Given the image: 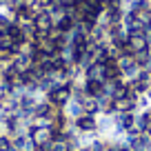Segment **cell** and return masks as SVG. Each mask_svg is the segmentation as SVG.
Returning a JSON list of instances; mask_svg holds the SVG:
<instances>
[{
  "label": "cell",
  "mask_w": 151,
  "mask_h": 151,
  "mask_svg": "<svg viewBox=\"0 0 151 151\" xmlns=\"http://www.w3.org/2000/svg\"><path fill=\"white\" fill-rule=\"evenodd\" d=\"M71 91H73V80H69V82H58L51 91H47V93H45V100H49L53 107L65 109L67 102L71 100Z\"/></svg>",
  "instance_id": "1"
},
{
  "label": "cell",
  "mask_w": 151,
  "mask_h": 151,
  "mask_svg": "<svg viewBox=\"0 0 151 151\" xmlns=\"http://www.w3.org/2000/svg\"><path fill=\"white\" fill-rule=\"evenodd\" d=\"M71 127L80 136H98V116H91V113H82L80 118H76L71 122Z\"/></svg>",
  "instance_id": "2"
},
{
  "label": "cell",
  "mask_w": 151,
  "mask_h": 151,
  "mask_svg": "<svg viewBox=\"0 0 151 151\" xmlns=\"http://www.w3.org/2000/svg\"><path fill=\"white\" fill-rule=\"evenodd\" d=\"M118 67H120V73H122L124 80L136 78L138 71H140V67H138V62H136V58H133V56H122V58H118Z\"/></svg>",
  "instance_id": "3"
},
{
  "label": "cell",
  "mask_w": 151,
  "mask_h": 151,
  "mask_svg": "<svg viewBox=\"0 0 151 151\" xmlns=\"http://www.w3.org/2000/svg\"><path fill=\"white\" fill-rule=\"evenodd\" d=\"M82 87H85L89 98L100 100L102 96H107V82L104 80H82Z\"/></svg>",
  "instance_id": "4"
},
{
  "label": "cell",
  "mask_w": 151,
  "mask_h": 151,
  "mask_svg": "<svg viewBox=\"0 0 151 151\" xmlns=\"http://www.w3.org/2000/svg\"><path fill=\"white\" fill-rule=\"evenodd\" d=\"M11 22H14V18H11V16L7 14V11H0V33H2V31H7Z\"/></svg>",
  "instance_id": "5"
},
{
  "label": "cell",
  "mask_w": 151,
  "mask_h": 151,
  "mask_svg": "<svg viewBox=\"0 0 151 151\" xmlns=\"http://www.w3.org/2000/svg\"><path fill=\"white\" fill-rule=\"evenodd\" d=\"M78 151H91V147H89V145H82V147H80Z\"/></svg>",
  "instance_id": "6"
},
{
  "label": "cell",
  "mask_w": 151,
  "mask_h": 151,
  "mask_svg": "<svg viewBox=\"0 0 151 151\" xmlns=\"http://www.w3.org/2000/svg\"><path fill=\"white\" fill-rule=\"evenodd\" d=\"M0 69H2V65H0Z\"/></svg>",
  "instance_id": "7"
}]
</instances>
